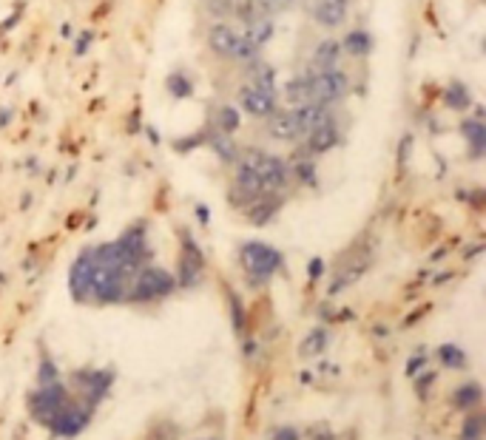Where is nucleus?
Listing matches in <instances>:
<instances>
[{"label": "nucleus", "mask_w": 486, "mask_h": 440, "mask_svg": "<svg viewBox=\"0 0 486 440\" xmlns=\"http://www.w3.org/2000/svg\"><path fill=\"white\" fill-rule=\"evenodd\" d=\"M208 49L216 57L233 60V63H251V60L262 57V49L245 32L225 23V21H219V23H213L208 29Z\"/></svg>", "instance_id": "f257e3e1"}, {"label": "nucleus", "mask_w": 486, "mask_h": 440, "mask_svg": "<svg viewBox=\"0 0 486 440\" xmlns=\"http://www.w3.org/2000/svg\"><path fill=\"white\" fill-rule=\"evenodd\" d=\"M347 91H350V80L339 69H333V71H313L310 74V100L316 105L327 108L330 103H339Z\"/></svg>", "instance_id": "f03ea898"}, {"label": "nucleus", "mask_w": 486, "mask_h": 440, "mask_svg": "<svg viewBox=\"0 0 486 440\" xmlns=\"http://www.w3.org/2000/svg\"><path fill=\"white\" fill-rule=\"evenodd\" d=\"M242 265H245V270L254 279H268L282 265V259L268 245H245V248H242Z\"/></svg>", "instance_id": "7ed1b4c3"}, {"label": "nucleus", "mask_w": 486, "mask_h": 440, "mask_svg": "<svg viewBox=\"0 0 486 440\" xmlns=\"http://www.w3.org/2000/svg\"><path fill=\"white\" fill-rule=\"evenodd\" d=\"M236 105L256 117V120H268L273 111H276V94H268V91H259L254 86H242L239 94H236Z\"/></svg>", "instance_id": "20e7f679"}, {"label": "nucleus", "mask_w": 486, "mask_h": 440, "mask_svg": "<svg viewBox=\"0 0 486 440\" xmlns=\"http://www.w3.org/2000/svg\"><path fill=\"white\" fill-rule=\"evenodd\" d=\"M347 9H350V0H307L310 18L324 29H336L339 23H344Z\"/></svg>", "instance_id": "39448f33"}, {"label": "nucleus", "mask_w": 486, "mask_h": 440, "mask_svg": "<svg viewBox=\"0 0 486 440\" xmlns=\"http://www.w3.org/2000/svg\"><path fill=\"white\" fill-rule=\"evenodd\" d=\"M339 137H341V134H339L336 120H333V117H327L319 128H313V131L305 137V139H307V151H310V154H327V151L339 142Z\"/></svg>", "instance_id": "423d86ee"}, {"label": "nucleus", "mask_w": 486, "mask_h": 440, "mask_svg": "<svg viewBox=\"0 0 486 440\" xmlns=\"http://www.w3.org/2000/svg\"><path fill=\"white\" fill-rule=\"evenodd\" d=\"M171 290V276L162 270H145L137 276L134 282V296L140 299H151V296H162Z\"/></svg>", "instance_id": "0eeeda50"}, {"label": "nucleus", "mask_w": 486, "mask_h": 440, "mask_svg": "<svg viewBox=\"0 0 486 440\" xmlns=\"http://www.w3.org/2000/svg\"><path fill=\"white\" fill-rule=\"evenodd\" d=\"M327 108L324 105H316V103H307V105H296L293 108V120H296V128H299V137H307L313 128H319L324 120H327Z\"/></svg>", "instance_id": "6e6552de"}, {"label": "nucleus", "mask_w": 486, "mask_h": 440, "mask_svg": "<svg viewBox=\"0 0 486 440\" xmlns=\"http://www.w3.org/2000/svg\"><path fill=\"white\" fill-rule=\"evenodd\" d=\"M245 66H248V74H251V83L248 86H254L259 91H268V94H276V69L271 63H265L262 57H256V60H251Z\"/></svg>", "instance_id": "1a4fd4ad"}, {"label": "nucleus", "mask_w": 486, "mask_h": 440, "mask_svg": "<svg viewBox=\"0 0 486 440\" xmlns=\"http://www.w3.org/2000/svg\"><path fill=\"white\" fill-rule=\"evenodd\" d=\"M339 60H341V43L327 37L313 52V71H333L339 69Z\"/></svg>", "instance_id": "9d476101"}, {"label": "nucleus", "mask_w": 486, "mask_h": 440, "mask_svg": "<svg viewBox=\"0 0 486 440\" xmlns=\"http://www.w3.org/2000/svg\"><path fill=\"white\" fill-rule=\"evenodd\" d=\"M268 134L273 139H296L299 137V128H296V120H293V111H273L268 117Z\"/></svg>", "instance_id": "9b49d317"}, {"label": "nucleus", "mask_w": 486, "mask_h": 440, "mask_svg": "<svg viewBox=\"0 0 486 440\" xmlns=\"http://www.w3.org/2000/svg\"><path fill=\"white\" fill-rule=\"evenodd\" d=\"M285 100L296 108V105H307L310 100V74H296L285 83Z\"/></svg>", "instance_id": "f8f14e48"}, {"label": "nucleus", "mask_w": 486, "mask_h": 440, "mask_svg": "<svg viewBox=\"0 0 486 440\" xmlns=\"http://www.w3.org/2000/svg\"><path fill=\"white\" fill-rule=\"evenodd\" d=\"M341 52H347L350 57H367L373 52V37L370 32L364 29H353L344 35V43H341Z\"/></svg>", "instance_id": "ddd939ff"}, {"label": "nucleus", "mask_w": 486, "mask_h": 440, "mask_svg": "<svg viewBox=\"0 0 486 440\" xmlns=\"http://www.w3.org/2000/svg\"><path fill=\"white\" fill-rule=\"evenodd\" d=\"M242 32H245L259 49L273 37V21L271 18H265V15H256V18H251V21H245V29H242Z\"/></svg>", "instance_id": "4468645a"}, {"label": "nucleus", "mask_w": 486, "mask_h": 440, "mask_svg": "<svg viewBox=\"0 0 486 440\" xmlns=\"http://www.w3.org/2000/svg\"><path fill=\"white\" fill-rule=\"evenodd\" d=\"M210 125H213L216 134H227L230 137L239 128V111H236V105H216Z\"/></svg>", "instance_id": "2eb2a0df"}, {"label": "nucleus", "mask_w": 486, "mask_h": 440, "mask_svg": "<svg viewBox=\"0 0 486 440\" xmlns=\"http://www.w3.org/2000/svg\"><path fill=\"white\" fill-rule=\"evenodd\" d=\"M469 103H472V94H469V88L463 86V83H449L446 86V91H443V105L446 108H455V111H463V108H469Z\"/></svg>", "instance_id": "dca6fc26"}, {"label": "nucleus", "mask_w": 486, "mask_h": 440, "mask_svg": "<svg viewBox=\"0 0 486 440\" xmlns=\"http://www.w3.org/2000/svg\"><path fill=\"white\" fill-rule=\"evenodd\" d=\"M165 88H168V94H171L174 100H188V97H193V80H191L188 74H182V71L168 74Z\"/></svg>", "instance_id": "f3484780"}, {"label": "nucleus", "mask_w": 486, "mask_h": 440, "mask_svg": "<svg viewBox=\"0 0 486 440\" xmlns=\"http://www.w3.org/2000/svg\"><path fill=\"white\" fill-rule=\"evenodd\" d=\"M222 6H225L227 15H233V18L242 21V23L259 15V12H256V0H222Z\"/></svg>", "instance_id": "a211bd4d"}, {"label": "nucleus", "mask_w": 486, "mask_h": 440, "mask_svg": "<svg viewBox=\"0 0 486 440\" xmlns=\"http://www.w3.org/2000/svg\"><path fill=\"white\" fill-rule=\"evenodd\" d=\"M460 131H463V137L469 139L472 151H475V154H483V145H486V125H483L480 120H466V122L460 125Z\"/></svg>", "instance_id": "6ab92c4d"}, {"label": "nucleus", "mask_w": 486, "mask_h": 440, "mask_svg": "<svg viewBox=\"0 0 486 440\" xmlns=\"http://www.w3.org/2000/svg\"><path fill=\"white\" fill-rule=\"evenodd\" d=\"M89 46H91V32H83V35H80V40L74 43V52H77V54H86V52H89Z\"/></svg>", "instance_id": "aec40b11"}, {"label": "nucleus", "mask_w": 486, "mask_h": 440, "mask_svg": "<svg viewBox=\"0 0 486 440\" xmlns=\"http://www.w3.org/2000/svg\"><path fill=\"white\" fill-rule=\"evenodd\" d=\"M296 173H299L302 179L313 182V165H310V162H299V165H296Z\"/></svg>", "instance_id": "412c9836"}, {"label": "nucleus", "mask_w": 486, "mask_h": 440, "mask_svg": "<svg viewBox=\"0 0 486 440\" xmlns=\"http://www.w3.org/2000/svg\"><path fill=\"white\" fill-rule=\"evenodd\" d=\"M12 117V111H6V108H0V125H6V120Z\"/></svg>", "instance_id": "4be33fe9"}, {"label": "nucleus", "mask_w": 486, "mask_h": 440, "mask_svg": "<svg viewBox=\"0 0 486 440\" xmlns=\"http://www.w3.org/2000/svg\"><path fill=\"white\" fill-rule=\"evenodd\" d=\"M282 4H288V0H282Z\"/></svg>", "instance_id": "5701e85b"}]
</instances>
